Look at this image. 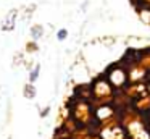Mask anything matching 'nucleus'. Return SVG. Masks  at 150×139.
<instances>
[{"label": "nucleus", "mask_w": 150, "mask_h": 139, "mask_svg": "<svg viewBox=\"0 0 150 139\" xmlns=\"http://www.w3.org/2000/svg\"><path fill=\"white\" fill-rule=\"evenodd\" d=\"M65 37H66V31H63V29H62V31L58 32V39H60V41H63Z\"/></svg>", "instance_id": "3"}, {"label": "nucleus", "mask_w": 150, "mask_h": 139, "mask_svg": "<svg viewBox=\"0 0 150 139\" xmlns=\"http://www.w3.org/2000/svg\"><path fill=\"white\" fill-rule=\"evenodd\" d=\"M39 70H40V68H39V66H36V70H34L33 73H31V81H36V78H37V73H39Z\"/></svg>", "instance_id": "2"}, {"label": "nucleus", "mask_w": 150, "mask_h": 139, "mask_svg": "<svg viewBox=\"0 0 150 139\" xmlns=\"http://www.w3.org/2000/svg\"><path fill=\"white\" fill-rule=\"evenodd\" d=\"M24 97H26V99H34V97H36V87H34L33 84H28V86L24 87Z\"/></svg>", "instance_id": "1"}]
</instances>
